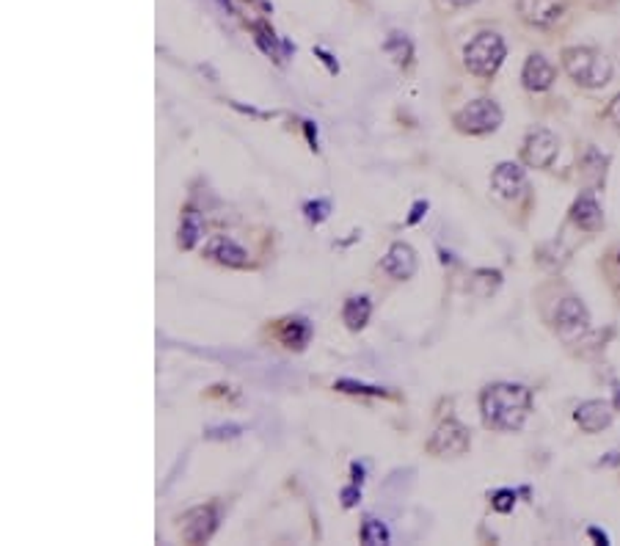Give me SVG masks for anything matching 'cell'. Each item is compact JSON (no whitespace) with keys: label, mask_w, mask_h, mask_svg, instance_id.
<instances>
[{"label":"cell","mask_w":620,"mask_h":546,"mask_svg":"<svg viewBox=\"0 0 620 546\" xmlns=\"http://www.w3.org/2000/svg\"><path fill=\"white\" fill-rule=\"evenodd\" d=\"M483 422L493 430H519L533 409V392L522 384H491L480 398Z\"/></svg>","instance_id":"6da1fadb"},{"label":"cell","mask_w":620,"mask_h":546,"mask_svg":"<svg viewBox=\"0 0 620 546\" xmlns=\"http://www.w3.org/2000/svg\"><path fill=\"white\" fill-rule=\"evenodd\" d=\"M563 66L571 75V80H576L584 88H601L612 77L609 58L601 56L598 50H590V47H568V50H563Z\"/></svg>","instance_id":"7a4b0ae2"},{"label":"cell","mask_w":620,"mask_h":546,"mask_svg":"<svg viewBox=\"0 0 620 546\" xmlns=\"http://www.w3.org/2000/svg\"><path fill=\"white\" fill-rule=\"evenodd\" d=\"M507 56V47H504V39L493 31H485V34H477L466 50H463V61H466V69L477 77H493L496 69L502 66Z\"/></svg>","instance_id":"3957f363"},{"label":"cell","mask_w":620,"mask_h":546,"mask_svg":"<svg viewBox=\"0 0 620 546\" xmlns=\"http://www.w3.org/2000/svg\"><path fill=\"white\" fill-rule=\"evenodd\" d=\"M452 125L466 136H488L502 125V108L493 100H472L452 116Z\"/></svg>","instance_id":"277c9868"},{"label":"cell","mask_w":620,"mask_h":546,"mask_svg":"<svg viewBox=\"0 0 620 546\" xmlns=\"http://www.w3.org/2000/svg\"><path fill=\"white\" fill-rule=\"evenodd\" d=\"M469 447H472V433L458 420L442 422L428 441V452L439 455V459H458V455H463Z\"/></svg>","instance_id":"5b68a950"},{"label":"cell","mask_w":620,"mask_h":546,"mask_svg":"<svg viewBox=\"0 0 620 546\" xmlns=\"http://www.w3.org/2000/svg\"><path fill=\"white\" fill-rule=\"evenodd\" d=\"M557 152H560V141L546 127L530 130L527 138H524V147H522V157L533 168H549L557 160Z\"/></svg>","instance_id":"8992f818"},{"label":"cell","mask_w":620,"mask_h":546,"mask_svg":"<svg viewBox=\"0 0 620 546\" xmlns=\"http://www.w3.org/2000/svg\"><path fill=\"white\" fill-rule=\"evenodd\" d=\"M219 527V511L213 505H198L182 516V538L188 543H204L210 541Z\"/></svg>","instance_id":"52a82bcc"},{"label":"cell","mask_w":620,"mask_h":546,"mask_svg":"<svg viewBox=\"0 0 620 546\" xmlns=\"http://www.w3.org/2000/svg\"><path fill=\"white\" fill-rule=\"evenodd\" d=\"M524 23L535 28H549L565 15V0H515Z\"/></svg>","instance_id":"ba28073f"},{"label":"cell","mask_w":620,"mask_h":546,"mask_svg":"<svg viewBox=\"0 0 620 546\" xmlns=\"http://www.w3.org/2000/svg\"><path fill=\"white\" fill-rule=\"evenodd\" d=\"M204 254L210 257L213 262L224 265V268H249L251 259H249V251L229 235H216L207 240L204 246Z\"/></svg>","instance_id":"9c48e42d"},{"label":"cell","mask_w":620,"mask_h":546,"mask_svg":"<svg viewBox=\"0 0 620 546\" xmlns=\"http://www.w3.org/2000/svg\"><path fill=\"white\" fill-rule=\"evenodd\" d=\"M381 268L389 273L391 279H400V282L411 279L413 273H417V251H413L408 243L397 240V243L389 246L386 257L381 259Z\"/></svg>","instance_id":"30bf717a"},{"label":"cell","mask_w":620,"mask_h":546,"mask_svg":"<svg viewBox=\"0 0 620 546\" xmlns=\"http://www.w3.org/2000/svg\"><path fill=\"white\" fill-rule=\"evenodd\" d=\"M491 186L499 197L504 199H519L527 188V177L524 168L515 163H499L491 174Z\"/></svg>","instance_id":"8fae6325"},{"label":"cell","mask_w":620,"mask_h":546,"mask_svg":"<svg viewBox=\"0 0 620 546\" xmlns=\"http://www.w3.org/2000/svg\"><path fill=\"white\" fill-rule=\"evenodd\" d=\"M554 323H557V329H560L563 334H582V331L590 326V312H587V307H584L579 298L568 296V298H563V301L557 304Z\"/></svg>","instance_id":"7c38bea8"},{"label":"cell","mask_w":620,"mask_h":546,"mask_svg":"<svg viewBox=\"0 0 620 546\" xmlns=\"http://www.w3.org/2000/svg\"><path fill=\"white\" fill-rule=\"evenodd\" d=\"M574 420H576V425L584 433H598V430L609 428V422H612V406L606 400H584L574 411Z\"/></svg>","instance_id":"4fadbf2b"},{"label":"cell","mask_w":620,"mask_h":546,"mask_svg":"<svg viewBox=\"0 0 620 546\" xmlns=\"http://www.w3.org/2000/svg\"><path fill=\"white\" fill-rule=\"evenodd\" d=\"M554 77H557L554 66H552L549 58H544L541 53H533V56L527 58L524 69H522L524 88H530V91H546V88H552Z\"/></svg>","instance_id":"5bb4252c"},{"label":"cell","mask_w":620,"mask_h":546,"mask_svg":"<svg viewBox=\"0 0 620 546\" xmlns=\"http://www.w3.org/2000/svg\"><path fill=\"white\" fill-rule=\"evenodd\" d=\"M571 221H574L579 229H584V232H595V229L604 227V213H601V207H598V202H595V197H593L590 191L582 194V197L574 202V207H571Z\"/></svg>","instance_id":"9a60e30c"},{"label":"cell","mask_w":620,"mask_h":546,"mask_svg":"<svg viewBox=\"0 0 620 546\" xmlns=\"http://www.w3.org/2000/svg\"><path fill=\"white\" fill-rule=\"evenodd\" d=\"M279 339L287 348L303 350L309 345V339H312V326H309V320H303V318H287L279 326Z\"/></svg>","instance_id":"2e32d148"},{"label":"cell","mask_w":620,"mask_h":546,"mask_svg":"<svg viewBox=\"0 0 620 546\" xmlns=\"http://www.w3.org/2000/svg\"><path fill=\"white\" fill-rule=\"evenodd\" d=\"M372 315V304L367 296H351L342 307V320L351 331H361Z\"/></svg>","instance_id":"e0dca14e"},{"label":"cell","mask_w":620,"mask_h":546,"mask_svg":"<svg viewBox=\"0 0 620 546\" xmlns=\"http://www.w3.org/2000/svg\"><path fill=\"white\" fill-rule=\"evenodd\" d=\"M204 235V221L201 216L193 210V207H185L182 210V218H179V246L182 248H193L198 243V238Z\"/></svg>","instance_id":"ac0fdd59"},{"label":"cell","mask_w":620,"mask_h":546,"mask_svg":"<svg viewBox=\"0 0 620 546\" xmlns=\"http://www.w3.org/2000/svg\"><path fill=\"white\" fill-rule=\"evenodd\" d=\"M499 285H502V273L485 268V270H474V277L469 282V290L477 293V296H483V298H488L491 293H496Z\"/></svg>","instance_id":"d6986e66"},{"label":"cell","mask_w":620,"mask_h":546,"mask_svg":"<svg viewBox=\"0 0 620 546\" xmlns=\"http://www.w3.org/2000/svg\"><path fill=\"white\" fill-rule=\"evenodd\" d=\"M383 47H386V53H389L400 66H408L411 58H413V47H411L408 36H402V34H389V39H386Z\"/></svg>","instance_id":"ffe728a7"},{"label":"cell","mask_w":620,"mask_h":546,"mask_svg":"<svg viewBox=\"0 0 620 546\" xmlns=\"http://www.w3.org/2000/svg\"><path fill=\"white\" fill-rule=\"evenodd\" d=\"M361 543H367V546H383V543H389L386 524L378 521V519H364V524H361Z\"/></svg>","instance_id":"44dd1931"},{"label":"cell","mask_w":620,"mask_h":546,"mask_svg":"<svg viewBox=\"0 0 620 546\" xmlns=\"http://www.w3.org/2000/svg\"><path fill=\"white\" fill-rule=\"evenodd\" d=\"M337 389H340V392H348V395H375V398H378V395H381V398L386 395V392H383V389H378V387H367V384L348 381V379H345V381H340V384H337Z\"/></svg>","instance_id":"7402d4cb"},{"label":"cell","mask_w":620,"mask_h":546,"mask_svg":"<svg viewBox=\"0 0 620 546\" xmlns=\"http://www.w3.org/2000/svg\"><path fill=\"white\" fill-rule=\"evenodd\" d=\"M306 218L312 221V224H323L326 218H329V210H331V205L326 202V199H318V202H309L306 207Z\"/></svg>","instance_id":"603a6c76"},{"label":"cell","mask_w":620,"mask_h":546,"mask_svg":"<svg viewBox=\"0 0 620 546\" xmlns=\"http://www.w3.org/2000/svg\"><path fill=\"white\" fill-rule=\"evenodd\" d=\"M491 505H493V511H499V513L513 511V505H515V491H513V489H499V491H493Z\"/></svg>","instance_id":"cb8c5ba5"},{"label":"cell","mask_w":620,"mask_h":546,"mask_svg":"<svg viewBox=\"0 0 620 546\" xmlns=\"http://www.w3.org/2000/svg\"><path fill=\"white\" fill-rule=\"evenodd\" d=\"M359 497H361V491H359V486H351V489H342V505L345 508H353L356 502H359Z\"/></svg>","instance_id":"d4e9b609"},{"label":"cell","mask_w":620,"mask_h":546,"mask_svg":"<svg viewBox=\"0 0 620 546\" xmlns=\"http://www.w3.org/2000/svg\"><path fill=\"white\" fill-rule=\"evenodd\" d=\"M425 213H428V202H417L411 210V216H408V224H417Z\"/></svg>","instance_id":"484cf974"},{"label":"cell","mask_w":620,"mask_h":546,"mask_svg":"<svg viewBox=\"0 0 620 546\" xmlns=\"http://www.w3.org/2000/svg\"><path fill=\"white\" fill-rule=\"evenodd\" d=\"M606 116L617 125V130H620V95L612 100V106H609V111H606Z\"/></svg>","instance_id":"4316f807"},{"label":"cell","mask_w":620,"mask_h":546,"mask_svg":"<svg viewBox=\"0 0 620 546\" xmlns=\"http://www.w3.org/2000/svg\"><path fill=\"white\" fill-rule=\"evenodd\" d=\"M587 532H590V538H593V541H598V543H601V546H606V543H609V538H606V532H601V530H598V527H590V530H587Z\"/></svg>","instance_id":"83f0119b"},{"label":"cell","mask_w":620,"mask_h":546,"mask_svg":"<svg viewBox=\"0 0 620 546\" xmlns=\"http://www.w3.org/2000/svg\"><path fill=\"white\" fill-rule=\"evenodd\" d=\"M315 53H318V56H320V58H323V61H326V64H329V69H331V72H337V69H340V66H337V64H334V61H331V56H329V53H326V50H323V47H318V50H315Z\"/></svg>","instance_id":"f1b7e54d"},{"label":"cell","mask_w":620,"mask_h":546,"mask_svg":"<svg viewBox=\"0 0 620 546\" xmlns=\"http://www.w3.org/2000/svg\"><path fill=\"white\" fill-rule=\"evenodd\" d=\"M450 6H455V9H463V6H474L477 0H447Z\"/></svg>","instance_id":"f546056e"},{"label":"cell","mask_w":620,"mask_h":546,"mask_svg":"<svg viewBox=\"0 0 620 546\" xmlns=\"http://www.w3.org/2000/svg\"><path fill=\"white\" fill-rule=\"evenodd\" d=\"M615 406H617V409H620V384H617V387H615Z\"/></svg>","instance_id":"4dcf8cb0"},{"label":"cell","mask_w":620,"mask_h":546,"mask_svg":"<svg viewBox=\"0 0 620 546\" xmlns=\"http://www.w3.org/2000/svg\"><path fill=\"white\" fill-rule=\"evenodd\" d=\"M617 262H620V257H617Z\"/></svg>","instance_id":"1f68e13d"}]
</instances>
